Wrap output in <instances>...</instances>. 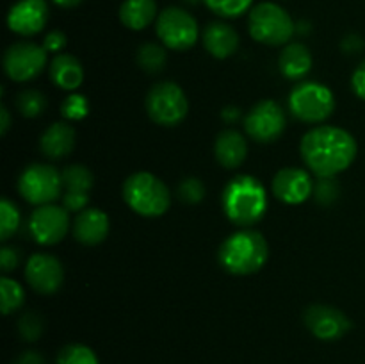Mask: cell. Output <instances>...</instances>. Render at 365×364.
Wrapping results in <instances>:
<instances>
[{"label":"cell","mask_w":365,"mask_h":364,"mask_svg":"<svg viewBox=\"0 0 365 364\" xmlns=\"http://www.w3.org/2000/svg\"><path fill=\"white\" fill-rule=\"evenodd\" d=\"M299 152L309 170L319 178H324L348 170L356 159L359 145L344 128L319 125L303 136Z\"/></svg>","instance_id":"cell-1"},{"label":"cell","mask_w":365,"mask_h":364,"mask_svg":"<svg viewBox=\"0 0 365 364\" xmlns=\"http://www.w3.org/2000/svg\"><path fill=\"white\" fill-rule=\"evenodd\" d=\"M221 203L228 220L248 228L262 220L267 209V193L262 182L252 175H237L223 189Z\"/></svg>","instance_id":"cell-2"},{"label":"cell","mask_w":365,"mask_h":364,"mask_svg":"<svg viewBox=\"0 0 365 364\" xmlns=\"http://www.w3.org/2000/svg\"><path fill=\"white\" fill-rule=\"evenodd\" d=\"M269 259V245L262 232L241 228L228 236L217 250L221 268L232 275H253Z\"/></svg>","instance_id":"cell-3"},{"label":"cell","mask_w":365,"mask_h":364,"mask_svg":"<svg viewBox=\"0 0 365 364\" xmlns=\"http://www.w3.org/2000/svg\"><path fill=\"white\" fill-rule=\"evenodd\" d=\"M123 200L139 216H163L171 206V193L168 186L148 171L132 173L123 184Z\"/></svg>","instance_id":"cell-4"},{"label":"cell","mask_w":365,"mask_h":364,"mask_svg":"<svg viewBox=\"0 0 365 364\" xmlns=\"http://www.w3.org/2000/svg\"><path fill=\"white\" fill-rule=\"evenodd\" d=\"M250 36L255 41L269 46H280L289 43L296 31L291 14L278 4L260 2L250 11Z\"/></svg>","instance_id":"cell-5"},{"label":"cell","mask_w":365,"mask_h":364,"mask_svg":"<svg viewBox=\"0 0 365 364\" xmlns=\"http://www.w3.org/2000/svg\"><path fill=\"white\" fill-rule=\"evenodd\" d=\"M334 93L321 82H299L289 95V111L305 123H323L334 114Z\"/></svg>","instance_id":"cell-6"},{"label":"cell","mask_w":365,"mask_h":364,"mask_svg":"<svg viewBox=\"0 0 365 364\" xmlns=\"http://www.w3.org/2000/svg\"><path fill=\"white\" fill-rule=\"evenodd\" d=\"M146 113L163 127H177L189 113V100L177 82L164 81L152 86L145 100Z\"/></svg>","instance_id":"cell-7"},{"label":"cell","mask_w":365,"mask_h":364,"mask_svg":"<svg viewBox=\"0 0 365 364\" xmlns=\"http://www.w3.org/2000/svg\"><path fill=\"white\" fill-rule=\"evenodd\" d=\"M18 191L25 202L32 206H48L56 202L63 191V177L57 168L36 163L25 168L18 178Z\"/></svg>","instance_id":"cell-8"},{"label":"cell","mask_w":365,"mask_h":364,"mask_svg":"<svg viewBox=\"0 0 365 364\" xmlns=\"http://www.w3.org/2000/svg\"><path fill=\"white\" fill-rule=\"evenodd\" d=\"M155 32L164 46L177 52L192 49L198 41V24L195 16L182 7H166L157 16Z\"/></svg>","instance_id":"cell-9"},{"label":"cell","mask_w":365,"mask_h":364,"mask_svg":"<svg viewBox=\"0 0 365 364\" xmlns=\"http://www.w3.org/2000/svg\"><path fill=\"white\" fill-rule=\"evenodd\" d=\"M46 50L32 41H18L4 54V71L14 82H27L38 77L46 66Z\"/></svg>","instance_id":"cell-10"},{"label":"cell","mask_w":365,"mask_h":364,"mask_svg":"<svg viewBox=\"0 0 365 364\" xmlns=\"http://www.w3.org/2000/svg\"><path fill=\"white\" fill-rule=\"evenodd\" d=\"M287 127L284 109L274 100H260L245 116V131L259 143H273Z\"/></svg>","instance_id":"cell-11"},{"label":"cell","mask_w":365,"mask_h":364,"mask_svg":"<svg viewBox=\"0 0 365 364\" xmlns=\"http://www.w3.org/2000/svg\"><path fill=\"white\" fill-rule=\"evenodd\" d=\"M70 231V213L63 206L48 203L32 211L29 218V232L32 239L43 246H52L63 241Z\"/></svg>","instance_id":"cell-12"},{"label":"cell","mask_w":365,"mask_h":364,"mask_svg":"<svg viewBox=\"0 0 365 364\" xmlns=\"http://www.w3.org/2000/svg\"><path fill=\"white\" fill-rule=\"evenodd\" d=\"M307 328L321 341H337L351 330L353 323L341 309L324 303L307 307L303 314Z\"/></svg>","instance_id":"cell-13"},{"label":"cell","mask_w":365,"mask_h":364,"mask_svg":"<svg viewBox=\"0 0 365 364\" xmlns=\"http://www.w3.org/2000/svg\"><path fill=\"white\" fill-rule=\"evenodd\" d=\"M25 278L39 295H53L64 282L63 264L50 253H32L25 264Z\"/></svg>","instance_id":"cell-14"},{"label":"cell","mask_w":365,"mask_h":364,"mask_svg":"<svg viewBox=\"0 0 365 364\" xmlns=\"http://www.w3.org/2000/svg\"><path fill=\"white\" fill-rule=\"evenodd\" d=\"M314 182L312 177L307 170L302 168L289 166L282 168L273 178V195L277 196L280 202L289 203V206H299V203L307 202L314 193Z\"/></svg>","instance_id":"cell-15"},{"label":"cell","mask_w":365,"mask_h":364,"mask_svg":"<svg viewBox=\"0 0 365 364\" xmlns=\"http://www.w3.org/2000/svg\"><path fill=\"white\" fill-rule=\"evenodd\" d=\"M48 20V4L45 0H18L7 13V27L14 34L29 38L45 29Z\"/></svg>","instance_id":"cell-16"},{"label":"cell","mask_w":365,"mask_h":364,"mask_svg":"<svg viewBox=\"0 0 365 364\" xmlns=\"http://www.w3.org/2000/svg\"><path fill=\"white\" fill-rule=\"evenodd\" d=\"M63 177V207L68 213H81L88 207L89 191L93 188V173L82 164H71L61 171Z\"/></svg>","instance_id":"cell-17"},{"label":"cell","mask_w":365,"mask_h":364,"mask_svg":"<svg viewBox=\"0 0 365 364\" xmlns=\"http://www.w3.org/2000/svg\"><path fill=\"white\" fill-rule=\"evenodd\" d=\"M109 234V216L95 207H86L73 221V238L81 245H100Z\"/></svg>","instance_id":"cell-18"},{"label":"cell","mask_w":365,"mask_h":364,"mask_svg":"<svg viewBox=\"0 0 365 364\" xmlns=\"http://www.w3.org/2000/svg\"><path fill=\"white\" fill-rule=\"evenodd\" d=\"M203 46L216 59H227L239 49V34L225 21H210L202 34Z\"/></svg>","instance_id":"cell-19"},{"label":"cell","mask_w":365,"mask_h":364,"mask_svg":"<svg viewBox=\"0 0 365 364\" xmlns=\"http://www.w3.org/2000/svg\"><path fill=\"white\" fill-rule=\"evenodd\" d=\"M214 156L217 163L227 170H235L241 166L248 156V143L241 132L234 128H225L214 141Z\"/></svg>","instance_id":"cell-20"},{"label":"cell","mask_w":365,"mask_h":364,"mask_svg":"<svg viewBox=\"0 0 365 364\" xmlns=\"http://www.w3.org/2000/svg\"><path fill=\"white\" fill-rule=\"evenodd\" d=\"M39 148L48 159H63L75 148V128L66 121H56L39 138Z\"/></svg>","instance_id":"cell-21"},{"label":"cell","mask_w":365,"mask_h":364,"mask_svg":"<svg viewBox=\"0 0 365 364\" xmlns=\"http://www.w3.org/2000/svg\"><path fill=\"white\" fill-rule=\"evenodd\" d=\"M50 79L57 88L73 91L84 82V68L71 54H57L50 63Z\"/></svg>","instance_id":"cell-22"},{"label":"cell","mask_w":365,"mask_h":364,"mask_svg":"<svg viewBox=\"0 0 365 364\" xmlns=\"http://www.w3.org/2000/svg\"><path fill=\"white\" fill-rule=\"evenodd\" d=\"M282 75L289 81H299L305 77L312 68V54L309 46L303 43H289L280 54L278 59Z\"/></svg>","instance_id":"cell-23"},{"label":"cell","mask_w":365,"mask_h":364,"mask_svg":"<svg viewBox=\"0 0 365 364\" xmlns=\"http://www.w3.org/2000/svg\"><path fill=\"white\" fill-rule=\"evenodd\" d=\"M157 18L155 0H125L120 7L121 24L132 31H143Z\"/></svg>","instance_id":"cell-24"},{"label":"cell","mask_w":365,"mask_h":364,"mask_svg":"<svg viewBox=\"0 0 365 364\" xmlns=\"http://www.w3.org/2000/svg\"><path fill=\"white\" fill-rule=\"evenodd\" d=\"M168 54L163 45L157 43H145L138 49V64L146 74H159L166 68Z\"/></svg>","instance_id":"cell-25"},{"label":"cell","mask_w":365,"mask_h":364,"mask_svg":"<svg viewBox=\"0 0 365 364\" xmlns=\"http://www.w3.org/2000/svg\"><path fill=\"white\" fill-rule=\"evenodd\" d=\"M46 106H48L46 96L38 89H25L16 96V109L25 118L39 116L45 113Z\"/></svg>","instance_id":"cell-26"},{"label":"cell","mask_w":365,"mask_h":364,"mask_svg":"<svg viewBox=\"0 0 365 364\" xmlns=\"http://www.w3.org/2000/svg\"><path fill=\"white\" fill-rule=\"evenodd\" d=\"M0 295H2V313L6 316L20 309L25 302L24 288L9 277L0 278Z\"/></svg>","instance_id":"cell-27"},{"label":"cell","mask_w":365,"mask_h":364,"mask_svg":"<svg viewBox=\"0 0 365 364\" xmlns=\"http://www.w3.org/2000/svg\"><path fill=\"white\" fill-rule=\"evenodd\" d=\"M18 227H20V211L14 202L4 196L0 200V239L7 241L18 231Z\"/></svg>","instance_id":"cell-28"},{"label":"cell","mask_w":365,"mask_h":364,"mask_svg":"<svg viewBox=\"0 0 365 364\" xmlns=\"http://www.w3.org/2000/svg\"><path fill=\"white\" fill-rule=\"evenodd\" d=\"M57 364H98V357L89 346L78 345H66L57 355Z\"/></svg>","instance_id":"cell-29"},{"label":"cell","mask_w":365,"mask_h":364,"mask_svg":"<svg viewBox=\"0 0 365 364\" xmlns=\"http://www.w3.org/2000/svg\"><path fill=\"white\" fill-rule=\"evenodd\" d=\"M214 14L221 18H237L252 7L253 0H203Z\"/></svg>","instance_id":"cell-30"},{"label":"cell","mask_w":365,"mask_h":364,"mask_svg":"<svg viewBox=\"0 0 365 364\" xmlns=\"http://www.w3.org/2000/svg\"><path fill=\"white\" fill-rule=\"evenodd\" d=\"M61 114L70 121L84 120L89 114V102L81 93H71L61 103Z\"/></svg>","instance_id":"cell-31"},{"label":"cell","mask_w":365,"mask_h":364,"mask_svg":"<svg viewBox=\"0 0 365 364\" xmlns=\"http://www.w3.org/2000/svg\"><path fill=\"white\" fill-rule=\"evenodd\" d=\"M18 330L25 341H38L41 338L43 330H45V321L34 310H29L18 321Z\"/></svg>","instance_id":"cell-32"},{"label":"cell","mask_w":365,"mask_h":364,"mask_svg":"<svg viewBox=\"0 0 365 364\" xmlns=\"http://www.w3.org/2000/svg\"><path fill=\"white\" fill-rule=\"evenodd\" d=\"M177 195L185 203H200L205 198V184L200 178L187 177L178 184Z\"/></svg>","instance_id":"cell-33"},{"label":"cell","mask_w":365,"mask_h":364,"mask_svg":"<svg viewBox=\"0 0 365 364\" xmlns=\"http://www.w3.org/2000/svg\"><path fill=\"white\" fill-rule=\"evenodd\" d=\"M339 193H341V188H339L335 177L319 178V182L314 186V196H316V200L321 206H330V203H334L337 200Z\"/></svg>","instance_id":"cell-34"},{"label":"cell","mask_w":365,"mask_h":364,"mask_svg":"<svg viewBox=\"0 0 365 364\" xmlns=\"http://www.w3.org/2000/svg\"><path fill=\"white\" fill-rule=\"evenodd\" d=\"M18 263H20V253L14 246H2L0 250V270L4 273H11L16 270Z\"/></svg>","instance_id":"cell-35"},{"label":"cell","mask_w":365,"mask_h":364,"mask_svg":"<svg viewBox=\"0 0 365 364\" xmlns=\"http://www.w3.org/2000/svg\"><path fill=\"white\" fill-rule=\"evenodd\" d=\"M64 46H66V36L61 31L48 32V34L45 36V39H43V49H45L46 52L56 54V56L64 49Z\"/></svg>","instance_id":"cell-36"},{"label":"cell","mask_w":365,"mask_h":364,"mask_svg":"<svg viewBox=\"0 0 365 364\" xmlns=\"http://www.w3.org/2000/svg\"><path fill=\"white\" fill-rule=\"evenodd\" d=\"M351 88L359 98L365 100V59L356 66L351 77Z\"/></svg>","instance_id":"cell-37"},{"label":"cell","mask_w":365,"mask_h":364,"mask_svg":"<svg viewBox=\"0 0 365 364\" xmlns=\"http://www.w3.org/2000/svg\"><path fill=\"white\" fill-rule=\"evenodd\" d=\"M13 364H45V359H43L41 353L38 352H24Z\"/></svg>","instance_id":"cell-38"},{"label":"cell","mask_w":365,"mask_h":364,"mask_svg":"<svg viewBox=\"0 0 365 364\" xmlns=\"http://www.w3.org/2000/svg\"><path fill=\"white\" fill-rule=\"evenodd\" d=\"M362 46H364L362 39H360L359 36H355V34L348 36V38L342 41V49H344L346 52H355V50H360Z\"/></svg>","instance_id":"cell-39"},{"label":"cell","mask_w":365,"mask_h":364,"mask_svg":"<svg viewBox=\"0 0 365 364\" xmlns=\"http://www.w3.org/2000/svg\"><path fill=\"white\" fill-rule=\"evenodd\" d=\"M11 127V114L9 111H7L6 106L0 107V134L6 136L7 131H9Z\"/></svg>","instance_id":"cell-40"},{"label":"cell","mask_w":365,"mask_h":364,"mask_svg":"<svg viewBox=\"0 0 365 364\" xmlns=\"http://www.w3.org/2000/svg\"><path fill=\"white\" fill-rule=\"evenodd\" d=\"M241 118V111L237 107H225L223 109V120L228 121V123H234Z\"/></svg>","instance_id":"cell-41"},{"label":"cell","mask_w":365,"mask_h":364,"mask_svg":"<svg viewBox=\"0 0 365 364\" xmlns=\"http://www.w3.org/2000/svg\"><path fill=\"white\" fill-rule=\"evenodd\" d=\"M56 6L63 7V9H71V7H77L78 4H82L84 0H52Z\"/></svg>","instance_id":"cell-42"},{"label":"cell","mask_w":365,"mask_h":364,"mask_svg":"<svg viewBox=\"0 0 365 364\" xmlns=\"http://www.w3.org/2000/svg\"><path fill=\"white\" fill-rule=\"evenodd\" d=\"M189 2H192V4H195V2H196V0H189Z\"/></svg>","instance_id":"cell-43"}]
</instances>
